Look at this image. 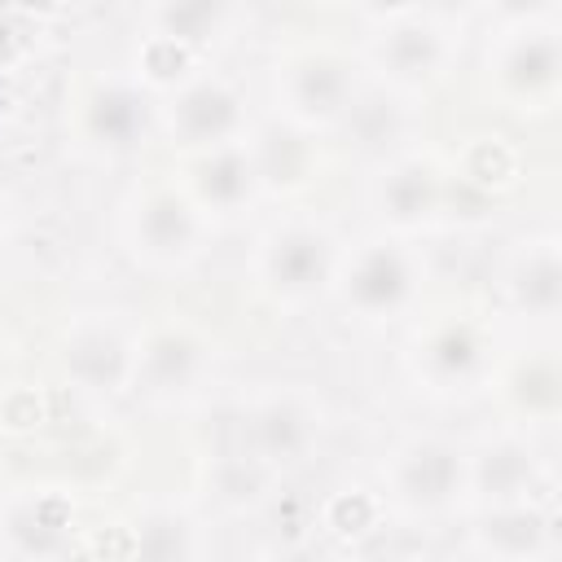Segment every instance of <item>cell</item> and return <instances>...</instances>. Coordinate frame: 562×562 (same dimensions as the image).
Wrapping results in <instances>:
<instances>
[{
	"mask_svg": "<svg viewBox=\"0 0 562 562\" xmlns=\"http://www.w3.org/2000/svg\"><path fill=\"white\" fill-rule=\"evenodd\" d=\"M211 233L215 224L198 211L180 180H136L114 215L119 250L154 277L189 272L206 255Z\"/></svg>",
	"mask_w": 562,
	"mask_h": 562,
	"instance_id": "6da1fadb",
	"label": "cell"
},
{
	"mask_svg": "<svg viewBox=\"0 0 562 562\" xmlns=\"http://www.w3.org/2000/svg\"><path fill=\"white\" fill-rule=\"evenodd\" d=\"M426 294V259L413 237L373 233L356 246L338 250V268L329 281L334 307L356 325H391L417 312Z\"/></svg>",
	"mask_w": 562,
	"mask_h": 562,
	"instance_id": "7a4b0ae2",
	"label": "cell"
},
{
	"mask_svg": "<svg viewBox=\"0 0 562 562\" xmlns=\"http://www.w3.org/2000/svg\"><path fill=\"white\" fill-rule=\"evenodd\" d=\"M338 233L321 215L285 211L250 246V285L255 294L277 312H303L316 299L329 294L334 268H338Z\"/></svg>",
	"mask_w": 562,
	"mask_h": 562,
	"instance_id": "3957f363",
	"label": "cell"
},
{
	"mask_svg": "<svg viewBox=\"0 0 562 562\" xmlns=\"http://www.w3.org/2000/svg\"><path fill=\"white\" fill-rule=\"evenodd\" d=\"M364 88V61L329 40H303L272 61V105L277 119L307 127L316 136L338 132L347 110Z\"/></svg>",
	"mask_w": 562,
	"mask_h": 562,
	"instance_id": "277c9868",
	"label": "cell"
},
{
	"mask_svg": "<svg viewBox=\"0 0 562 562\" xmlns=\"http://www.w3.org/2000/svg\"><path fill=\"white\" fill-rule=\"evenodd\" d=\"M70 145L92 162H123L154 136V92L132 70L83 75L66 97Z\"/></svg>",
	"mask_w": 562,
	"mask_h": 562,
	"instance_id": "5b68a950",
	"label": "cell"
},
{
	"mask_svg": "<svg viewBox=\"0 0 562 562\" xmlns=\"http://www.w3.org/2000/svg\"><path fill=\"white\" fill-rule=\"evenodd\" d=\"M496 360L501 351L492 325L470 312H439L430 321H417L404 342V369L430 400H465L474 391H487Z\"/></svg>",
	"mask_w": 562,
	"mask_h": 562,
	"instance_id": "8992f818",
	"label": "cell"
},
{
	"mask_svg": "<svg viewBox=\"0 0 562 562\" xmlns=\"http://www.w3.org/2000/svg\"><path fill=\"white\" fill-rule=\"evenodd\" d=\"M329 430V408L307 382H268L255 386L237 408V439L250 461L268 474L299 470L316 457Z\"/></svg>",
	"mask_w": 562,
	"mask_h": 562,
	"instance_id": "52a82bcc",
	"label": "cell"
},
{
	"mask_svg": "<svg viewBox=\"0 0 562 562\" xmlns=\"http://www.w3.org/2000/svg\"><path fill=\"white\" fill-rule=\"evenodd\" d=\"M386 514L408 522H439L465 505V443L443 430L404 435L382 461Z\"/></svg>",
	"mask_w": 562,
	"mask_h": 562,
	"instance_id": "ba28073f",
	"label": "cell"
},
{
	"mask_svg": "<svg viewBox=\"0 0 562 562\" xmlns=\"http://www.w3.org/2000/svg\"><path fill=\"white\" fill-rule=\"evenodd\" d=\"M457 48H461V31L448 13L426 4H404V9L378 13L360 61L386 88L426 92L452 70Z\"/></svg>",
	"mask_w": 562,
	"mask_h": 562,
	"instance_id": "9c48e42d",
	"label": "cell"
},
{
	"mask_svg": "<svg viewBox=\"0 0 562 562\" xmlns=\"http://www.w3.org/2000/svg\"><path fill=\"white\" fill-rule=\"evenodd\" d=\"M483 88L505 110L544 114L562 92V35L558 22L492 26L483 48Z\"/></svg>",
	"mask_w": 562,
	"mask_h": 562,
	"instance_id": "30bf717a",
	"label": "cell"
},
{
	"mask_svg": "<svg viewBox=\"0 0 562 562\" xmlns=\"http://www.w3.org/2000/svg\"><path fill=\"white\" fill-rule=\"evenodd\" d=\"M250 127H255V114H250L246 88L202 66L184 75L176 88H167L162 101L154 105V132H162V140L176 154H198V149L246 140Z\"/></svg>",
	"mask_w": 562,
	"mask_h": 562,
	"instance_id": "8fae6325",
	"label": "cell"
},
{
	"mask_svg": "<svg viewBox=\"0 0 562 562\" xmlns=\"http://www.w3.org/2000/svg\"><path fill=\"white\" fill-rule=\"evenodd\" d=\"M215 373V342L202 325L189 316H167L154 325H140L136 338V369H132V391L158 408L189 404L206 391Z\"/></svg>",
	"mask_w": 562,
	"mask_h": 562,
	"instance_id": "7c38bea8",
	"label": "cell"
},
{
	"mask_svg": "<svg viewBox=\"0 0 562 562\" xmlns=\"http://www.w3.org/2000/svg\"><path fill=\"white\" fill-rule=\"evenodd\" d=\"M136 338L140 325H132L119 312H79L66 321L57 338V369L61 382L88 400H114L132 391L136 369Z\"/></svg>",
	"mask_w": 562,
	"mask_h": 562,
	"instance_id": "4fadbf2b",
	"label": "cell"
},
{
	"mask_svg": "<svg viewBox=\"0 0 562 562\" xmlns=\"http://www.w3.org/2000/svg\"><path fill=\"white\" fill-rule=\"evenodd\" d=\"M448 202H452L448 167L430 149L404 145L378 158L369 180V206L382 233H400V237L430 233L448 215Z\"/></svg>",
	"mask_w": 562,
	"mask_h": 562,
	"instance_id": "5bb4252c",
	"label": "cell"
},
{
	"mask_svg": "<svg viewBox=\"0 0 562 562\" xmlns=\"http://www.w3.org/2000/svg\"><path fill=\"white\" fill-rule=\"evenodd\" d=\"M549 465L531 448L522 426H501L496 435H483L465 448V505L492 509V505H522L544 501L549 492Z\"/></svg>",
	"mask_w": 562,
	"mask_h": 562,
	"instance_id": "9a60e30c",
	"label": "cell"
},
{
	"mask_svg": "<svg viewBox=\"0 0 562 562\" xmlns=\"http://www.w3.org/2000/svg\"><path fill=\"white\" fill-rule=\"evenodd\" d=\"M496 294L509 316H522L527 325L549 329L562 312V246L553 228L522 233L509 241L496 268Z\"/></svg>",
	"mask_w": 562,
	"mask_h": 562,
	"instance_id": "2e32d148",
	"label": "cell"
},
{
	"mask_svg": "<svg viewBox=\"0 0 562 562\" xmlns=\"http://www.w3.org/2000/svg\"><path fill=\"white\" fill-rule=\"evenodd\" d=\"M180 158H184L180 184L211 224H233V220H241L246 211H255L263 202V189H259L246 140L180 154Z\"/></svg>",
	"mask_w": 562,
	"mask_h": 562,
	"instance_id": "e0dca14e",
	"label": "cell"
},
{
	"mask_svg": "<svg viewBox=\"0 0 562 562\" xmlns=\"http://www.w3.org/2000/svg\"><path fill=\"white\" fill-rule=\"evenodd\" d=\"M487 391L501 395L505 413L522 430H549L562 417V364L558 347L544 338L536 347H522L518 356L496 360V373Z\"/></svg>",
	"mask_w": 562,
	"mask_h": 562,
	"instance_id": "ac0fdd59",
	"label": "cell"
},
{
	"mask_svg": "<svg viewBox=\"0 0 562 562\" xmlns=\"http://www.w3.org/2000/svg\"><path fill=\"white\" fill-rule=\"evenodd\" d=\"M246 149H250L263 198H299L321 176V136L285 119L255 123L246 132Z\"/></svg>",
	"mask_w": 562,
	"mask_h": 562,
	"instance_id": "d6986e66",
	"label": "cell"
},
{
	"mask_svg": "<svg viewBox=\"0 0 562 562\" xmlns=\"http://www.w3.org/2000/svg\"><path fill=\"white\" fill-rule=\"evenodd\" d=\"M470 553L496 558V562L549 558L553 553V514L544 509V501L479 509V518L470 527Z\"/></svg>",
	"mask_w": 562,
	"mask_h": 562,
	"instance_id": "ffe728a7",
	"label": "cell"
},
{
	"mask_svg": "<svg viewBox=\"0 0 562 562\" xmlns=\"http://www.w3.org/2000/svg\"><path fill=\"white\" fill-rule=\"evenodd\" d=\"M237 22V0H149L145 4V35L180 44L189 53L215 48Z\"/></svg>",
	"mask_w": 562,
	"mask_h": 562,
	"instance_id": "44dd1931",
	"label": "cell"
},
{
	"mask_svg": "<svg viewBox=\"0 0 562 562\" xmlns=\"http://www.w3.org/2000/svg\"><path fill=\"white\" fill-rule=\"evenodd\" d=\"M408 105H413V92H400L386 83H373V88L364 83L338 132H351L373 158H382L391 149L413 145V110Z\"/></svg>",
	"mask_w": 562,
	"mask_h": 562,
	"instance_id": "7402d4cb",
	"label": "cell"
},
{
	"mask_svg": "<svg viewBox=\"0 0 562 562\" xmlns=\"http://www.w3.org/2000/svg\"><path fill=\"white\" fill-rule=\"evenodd\" d=\"M522 158L505 136L479 132L461 145V154H452L448 162V184L452 189H470L474 198H505L522 176Z\"/></svg>",
	"mask_w": 562,
	"mask_h": 562,
	"instance_id": "603a6c76",
	"label": "cell"
},
{
	"mask_svg": "<svg viewBox=\"0 0 562 562\" xmlns=\"http://www.w3.org/2000/svg\"><path fill=\"white\" fill-rule=\"evenodd\" d=\"M4 527L22 540V553H48L53 540H61L70 527V505L57 492H31L9 509Z\"/></svg>",
	"mask_w": 562,
	"mask_h": 562,
	"instance_id": "cb8c5ba5",
	"label": "cell"
},
{
	"mask_svg": "<svg viewBox=\"0 0 562 562\" xmlns=\"http://www.w3.org/2000/svg\"><path fill=\"white\" fill-rule=\"evenodd\" d=\"M492 26H522V22H558V0H483Z\"/></svg>",
	"mask_w": 562,
	"mask_h": 562,
	"instance_id": "d4e9b609",
	"label": "cell"
},
{
	"mask_svg": "<svg viewBox=\"0 0 562 562\" xmlns=\"http://www.w3.org/2000/svg\"><path fill=\"white\" fill-rule=\"evenodd\" d=\"M9 228H13V211H9V198L0 193V250H4V241H9Z\"/></svg>",
	"mask_w": 562,
	"mask_h": 562,
	"instance_id": "484cf974",
	"label": "cell"
},
{
	"mask_svg": "<svg viewBox=\"0 0 562 562\" xmlns=\"http://www.w3.org/2000/svg\"><path fill=\"white\" fill-rule=\"evenodd\" d=\"M312 9H342V4H360V0H303Z\"/></svg>",
	"mask_w": 562,
	"mask_h": 562,
	"instance_id": "4316f807",
	"label": "cell"
},
{
	"mask_svg": "<svg viewBox=\"0 0 562 562\" xmlns=\"http://www.w3.org/2000/svg\"><path fill=\"white\" fill-rule=\"evenodd\" d=\"M9 360H13V356H9V342L0 338V382H4V369H9Z\"/></svg>",
	"mask_w": 562,
	"mask_h": 562,
	"instance_id": "83f0119b",
	"label": "cell"
}]
</instances>
